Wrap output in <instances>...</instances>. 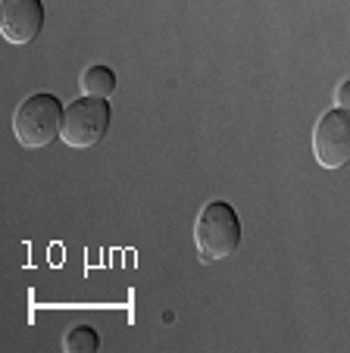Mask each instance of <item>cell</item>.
Segmentation results:
<instances>
[{"label":"cell","mask_w":350,"mask_h":353,"mask_svg":"<svg viewBox=\"0 0 350 353\" xmlns=\"http://www.w3.org/2000/svg\"><path fill=\"white\" fill-rule=\"evenodd\" d=\"M194 244H197L200 263H219L229 260L231 254H238L241 219L235 207L225 200H210L194 222Z\"/></svg>","instance_id":"cell-1"},{"label":"cell","mask_w":350,"mask_h":353,"mask_svg":"<svg viewBox=\"0 0 350 353\" xmlns=\"http://www.w3.org/2000/svg\"><path fill=\"white\" fill-rule=\"evenodd\" d=\"M63 103L53 94H32L16 107L13 113V134L22 147L41 150L63 132Z\"/></svg>","instance_id":"cell-2"},{"label":"cell","mask_w":350,"mask_h":353,"mask_svg":"<svg viewBox=\"0 0 350 353\" xmlns=\"http://www.w3.org/2000/svg\"><path fill=\"white\" fill-rule=\"evenodd\" d=\"M106 132H110V103L104 97H79L63 113L60 141L66 147L85 150V147L100 144Z\"/></svg>","instance_id":"cell-3"},{"label":"cell","mask_w":350,"mask_h":353,"mask_svg":"<svg viewBox=\"0 0 350 353\" xmlns=\"http://www.w3.org/2000/svg\"><path fill=\"white\" fill-rule=\"evenodd\" d=\"M313 154L322 169H341L350 163V110H329L313 128Z\"/></svg>","instance_id":"cell-4"},{"label":"cell","mask_w":350,"mask_h":353,"mask_svg":"<svg viewBox=\"0 0 350 353\" xmlns=\"http://www.w3.org/2000/svg\"><path fill=\"white\" fill-rule=\"evenodd\" d=\"M44 28V3L41 0H3L0 3V34L3 41L22 47L32 44Z\"/></svg>","instance_id":"cell-5"},{"label":"cell","mask_w":350,"mask_h":353,"mask_svg":"<svg viewBox=\"0 0 350 353\" xmlns=\"http://www.w3.org/2000/svg\"><path fill=\"white\" fill-rule=\"evenodd\" d=\"M81 91H85V97H110L113 91H116V72L106 66H91L85 69V75H81Z\"/></svg>","instance_id":"cell-6"},{"label":"cell","mask_w":350,"mask_h":353,"mask_svg":"<svg viewBox=\"0 0 350 353\" xmlns=\"http://www.w3.org/2000/svg\"><path fill=\"white\" fill-rule=\"evenodd\" d=\"M97 347H100V338L91 325H75L63 338V350L66 353H94Z\"/></svg>","instance_id":"cell-7"},{"label":"cell","mask_w":350,"mask_h":353,"mask_svg":"<svg viewBox=\"0 0 350 353\" xmlns=\"http://www.w3.org/2000/svg\"><path fill=\"white\" fill-rule=\"evenodd\" d=\"M335 103H338L341 110H350V79L338 85V91H335Z\"/></svg>","instance_id":"cell-8"}]
</instances>
